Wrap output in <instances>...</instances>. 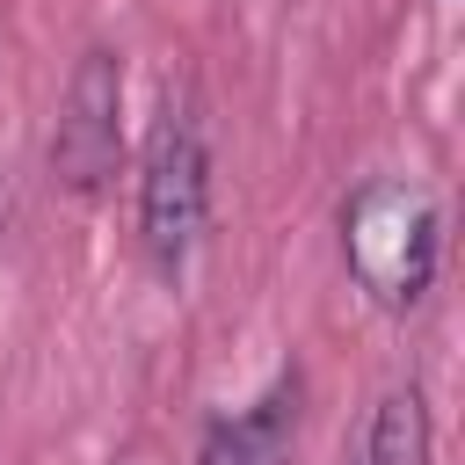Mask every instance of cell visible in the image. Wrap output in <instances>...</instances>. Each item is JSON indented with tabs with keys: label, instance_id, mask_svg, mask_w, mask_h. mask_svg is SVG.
Listing matches in <instances>:
<instances>
[{
	"label": "cell",
	"instance_id": "2",
	"mask_svg": "<svg viewBox=\"0 0 465 465\" xmlns=\"http://www.w3.org/2000/svg\"><path fill=\"white\" fill-rule=\"evenodd\" d=\"M211 218V153H203V124L189 102H160L153 138H145V167H138V240L153 254V269H182L203 240Z\"/></svg>",
	"mask_w": 465,
	"mask_h": 465
},
{
	"label": "cell",
	"instance_id": "1",
	"mask_svg": "<svg viewBox=\"0 0 465 465\" xmlns=\"http://www.w3.org/2000/svg\"><path fill=\"white\" fill-rule=\"evenodd\" d=\"M436 247H443L436 203H429V189H414L400 174H371L341 203V262L371 291V305H385V312H407V305L429 298Z\"/></svg>",
	"mask_w": 465,
	"mask_h": 465
},
{
	"label": "cell",
	"instance_id": "5",
	"mask_svg": "<svg viewBox=\"0 0 465 465\" xmlns=\"http://www.w3.org/2000/svg\"><path fill=\"white\" fill-rule=\"evenodd\" d=\"M436 458V421H429V392L407 378L392 392H378L371 421H363V450L356 465H429Z\"/></svg>",
	"mask_w": 465,
	"mask_h": 465
},
{
	"label": "cell",
	"instance_id": "4",
	"mask_svg": "<svg viewBox=\"0 0 465 465\" xmlns=\"http://www.w3.org/2000/svg\"><path fill=\"white\" fill-rule=\"evenodd\" d=\"M291 450H298V378H276L254 407H240L203 436L196 465H291Z\"/></svg>",
	"mask_w": 465,
	"mask_h": 465
},
{
	"label": "cell",
	"instance_id": "3",
	"mask_svg": "<svg viewBox=\"0 0 465 465\" xmlns=\"http://www.w3.org/2000/svg\"><path fill=\"white\" fill-rule=\"evenodd\" d=\"M124 160V51L87 44L65 73L51 124V182L65 196H102Z\"/></svg>",
	"mask_w": 465,
	"mask_h": 465
}]
</instances>
